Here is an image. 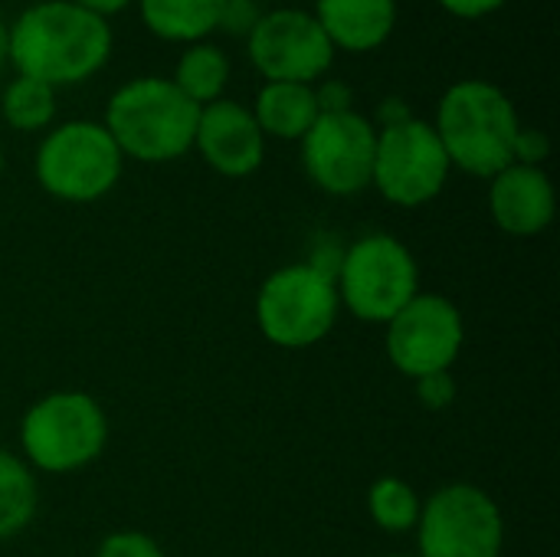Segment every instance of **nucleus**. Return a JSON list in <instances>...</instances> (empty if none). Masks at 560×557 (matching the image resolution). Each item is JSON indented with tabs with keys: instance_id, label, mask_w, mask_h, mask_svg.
I'll use <instances>...</instances> for the list:
<instances>
[{
	"instance_id": "f257e3e1",
	"label": "nucleus",
	"mask_w": 560,
	"mask_h": 557,
	"mask_svg": "<svg viewBox=\"0 0 560 557\" xmlns=\"http://www.w3.org/2000/svg\"><path fill=\"white\" fill-rule=\"evenodd\" d=\"M115 36L105 16L72 0H39L7 26V59L16 76L52 89L92 79L112 56Z\"/></svg>"
},
{
	"instance_id": "f03ea898",
	"label": "nucleus",
	"mask_w": 560,
	"mask_h": 557,
	"mask_svg": "<svg viewBox=\"0 0 560 557\" xmlns=\"http://www.w3.org/2000/svg\"><path fill=\"white\" fill-rule=\"evenodd\" d=\"M200 105H194L171 79L141 76L115 89L105 105V131L121 158L141 164H167L194 148Z\"/></svg>"
},
{
	"instance_id": "7ed1b4c3",
	"label": "nucleus",
	"mask_w": 560,
	"mask_h": 557,
	"mask_svg": "<svg viewBox=\"0 0 560 557\" xmlns=\"http://www.w3.org/2000/svg\"><path fill=\"white\" fill-rule=\"evenodd\" d=\"M433 128L453 167L489 181L512 164L522 121L505 89L486 79H463L443 92Z\"/></svg>"
},
{
	"instance_id": "20e7f679",
	"label": "nucleus",
	"mask_w": 560,
	"mask_h": 557,
	"mask_svg": "<svg viewBox=\"0 0 560 557\" xmlns=\"http://www.w3.org/2000/svg\"><path fill=\"white\" fill-rule=\"evenodd\" d=\"M108 414L85 391H49L20 420L23 463L33 473L69 476L92 466L108 446Z\"/></svg>"
},
{
	"instance_id": "39448f33",
	"label": "nucleus",
	"mask_w": 560,
	"mask_h": 557,
	"mask_svg": "<svg viewBox=\"0 0 560 557\" xmlns=\"http://www.w3.org/2000/svg\"><path fill=\"white\" fill-rule=\"evenodd\" d=\"M335 289L358 322L387 325L420 292V266L404 240L374 230L341 250Z\"/></svg>"
},
{
	"instance_id": "423d86ee",
	"label": "nucleus",
	"mask_w": 560,
	"mask_h": 557,
	"mask_svg": "<svg viewBox=\"0 0 560 557\" xmlns=\"http://www.w3.org/2000/svg\"><path fill=\"white\" fill-rule=\"evenodd\" d=\"M341 315L335 276L312 263H289L269 272L256 292L259 335L282 351H305L325 341Z\"/></svg>"
},
{
	"instance_id": "0eeeda50",
	"label": "nucleus",
	"mask_w": 560,
	"mask_h": 557,
	"mask_svg": "<svg viewBox=\"0 0 560 557\" xmlns=\"http://www.w3.org/2000/svg\"><path fill=\"white\" fill-rule=\"evenodd\" d=\"M125 171V158L102 121H62L36 148L33 174L62 204H95L108 197Z\"/></svg>"
},
{
	"instance_id": "6e6552de",
	"label": "nucleus",
	"mask_w": 560,
	"mask_h": 557,
	"mask_svg": "<svg viewBox=\"0 0 560 557\" xmlns=\"http://www.w3.org/2000/svg\"><path fill=\"white\" fill-rule=\"evenodd\" d=\"M420 557H502L505 515L476 483H446L423 499L413 529Z\"/></svg>"
},
{
	"instance_id": "1a4fd4ad",
	"label": "nucleus",
	"mask_w": 560,
	"mask_h": 557,
	"mask_svg": "<svg viewBox=\"0 0 560 557\" xmlns=\"http://www.w3.org/2000/svg\"><path fill=\"white\" fill-rule=\"evenodd\" d=\"M453 174L446 148L433 128L417 115L377 128L371 187L394 207H423L436 200Z\"/></svg>"
},
{
	"instance_id": "9d476101",
	"label": "nucleus",
	"mask_w": 560,
	"mask_h": 557,
	"mask_svg": "<svg viewBox=\"0 0 560 557\" xmlns=\"http://www.w3.org/2000/svg\"><path fill=\"white\" fill-rule=\"evenodd\" d=\"M466 345V318L443 292H417L387 325L384 348L397 374L420 381L427 374L453 371Z\"/></svg>"
},
{
	"instance_id": "9b49d317",
	"label": "nucleus",
	"mask_w": 560,
	"mask_h": 557,
	"mask_svg": "<svg viewBox=\"0 0 560 557\" xmlns=\"http://www.w3.org/2000/svg\"><path fill=\"white\" fill-rule=\"evenodd\" d=\"M299 144L302 167L318 190L331 197H354L371 187L377 125L368 115L354 108L322 112Z\"/></svg>"
},
{
	"instance_id": "f8f14e48",
	"label": "nucleus",
	"mask_w": 560,
	"mask_h": 557,
	"mask_svg": "<svg viewBox=\"0 0 560 557\" xmlns=\"http://www.w3.org/2000/svg\"><path fill=\"white\" fill-rule=\"evenodd\" d=\"M249 62L266 82H302L312 85L322 79L335 59V46L318 26L315 13L279 7L259 16L246 36Z\"/></svg>"
},
{
	"instance_id": "ddd939ff",
	"label": "nucleus",
	"mask_w": 560,
	"mask_h": 557,
	"mask_svg": "<svg viewBox=\"0 0 560 557\" xmlns=\"http://www.w3.org/2000/svg\"><path fill=\"white\" fill-rule=\"evenodd\" d=\"M194 148L220 177H249L266 161V135L253 112L233 98H217L200 108Z\"/></svg>"
},
{
	"instance_id": "4468645a",
	"label": "nucleus",
	"mask_w": 560,
	"mask_h": 557,
	"mask_svg": "<svg viewBox=\"0 0 560 557\" xmlns=\"http://www.w3.org/2000/svg\"><path fill=\"white\" fill-rule=\"evenodd\" d=\"M489 213L509 236H538L555 223L558 194L545 167L509 164L489 177Z\"/></svg>"
},
{
	"instance_id": "2eb2a0df",
	"label": "nucleus",
	"mask_w": 560,
	"mask_h": 557,
	"mask_svg": "<svg viewBox=\"0 0 560 557\" xmlns=\"http://www.w3.org/2000/svg\"><path fill=\"white\" fill-rule=\"evenodd\" d=\"M315 20L345 53L381 49L397 26V0H315Z\"/></svg>"
},
{
	"instance_id": "dca6fc26",
	"label": "nucleus",
	"mask_w": 560,
	"mask_h": 557,
	"mask_svg": "<svg viewBox=\"0 0 560 557\" xmlns=\"http://www.w3.org/2000/svg\"><path fill=\"white\" fill-rule=\"evenodd\" d=\"M249 112L262 128V135L279 141H302L305 131L322 115L315 85H302V82H266Z\"/></svg>"
},
{
	"instance_id": "f3484780",
	"label": "nucleus",
	"mask_w": 560,
	"mask_h": 557,
	"mask_svg": "<svg viewBox=\"0 0 560 557\" xmlns=\"http://www.w3.org/2000/svg\"><path fill=\"white\" fill-rule=\"evenodd\" d=\"M144 26L167 43H203L220 30L223 0H138Z\"/></svg>"
},
{
	"instance_id": "a211bd4d",
	"label": "nucleus",
	"mask_w": 560,
	"mask_h": 557,
	"mask_svg": "<svg viewBox=\"0 0 560 557\" xmlns=\"http://www.w3.org/2000/svg\"><path fill=\"white\" fill-rule=\"evenodd\" d=\"M39 509L36 473L23 463V456L0 450V542L23 535Z\"/></svg>"
},
{
	"instance_id": "6ab92c4d",
	"label": "nucleus",
	"mask_w": 560,
	"mask_h": 557,
	"mask_svg": "<svg viewBox=\"0 0 560 557\" xmlns=\"http://www.w3.org/2000/svg\"><path fill=\"white\" fill-rule=\"evenodd\" d=\"M194 105H210L217 98H223V89L230 82V59L217 43H190L174 69L171 79Z\"/></svg>"
},
{
	"instance_id": "aec40b11",
	"label": "nucleus",
	"mask_w": 560,
	"mask_h": 557,
	"mask_svg": "<svg viewBox=\"0 0 560 557\" xmlns=\"http://www.w3.org/2000/svg\"><path fill=\"white\" fill-rule=\"evenodd\" d=\"M423 499L400 476H381L368 489V515L387 535H407L420 522Z\"/></svg>"
},
{
	"instance_id": "412c9836",
	"label": "nucleus",
	"mask_w": 560,
	"mask_h": 557,
	"mask_svg": "<svg viewBox=\"0 0 560 557\" xmlns=\"http://www.w3.org/2000/svg\"><path fill=\"white\" fill-rule=\"evenodd\" d=\"M0 108L10 128L43 131L56 118V89L30 76H13V82L3 89Z\"/></svg>"
},
{
	"instance_id": "4be33fe9",
	"label": "nucleus",
	"mask_w": 560,
	"mask_h": 557,
	"mask_svg": "<svg viewBox=\"0 0 560 557\" xmlns=\"http://www.w3.org/2000/svg\"><path fill=\"white\" fill-rule=\"evenodd\" d=\"M92 557H164V552L151 535L135 532V529H121V532L105 535Z\"/></svg>"
},
{
	"instance_id": "5701e85b",
	"label": "nucleus",
	"mask_w": 560,
	"mask_h": 557,
	"mask_svg": "<svg viewBox=\"0 0 560 557\" xmlns=\"http://www.w3.org/2000/svg\"><path fill=\"white\" fill-rule=\"evenodd\" d=\"M413 387H417V401L427 410H446V407L456 404V394H459V384H456L453 371L427 374V378L413 381Z\"/></svg>"
},
{
	"instance_id": "b1692460",
	"label": "nucleus",
	"mask_w": 560,
	"mask_h": 557,
	"mask_svg": "<svg viewBox=\"0 0 560 557\" xmlns=\"http://www.w3.org/2000/svg\"><path fill=\"white\" fill-rule=\"evenodd\" d=\"M551 154V141L541 128H518L515 135V151H512V164H528V167H541Z\"/></svg>"
},
{
	"instance_id": "393cba45",
	"label": "nucleus",
	"mask_w": 560,
	"mask_h": 557,
	"mask_svg": "<svg viewBox=\"0 0 560 557\" xmlns=\"http://www.w3.org/2000/svg\"><path fill=\"white\" fill-rule=\"evenodd\" d=\"M262 10L256 0H223V13H220V30L233 33V36H249L253 26L259 23Z\"/></svg>"
},
{
	"instance_id": "a878e982",
	"label": "nucleus",
	"mask_w": 560,
	"mask_h": 557,
	"mask_svg": "<svg viewBox=\"0 0 560 557\" xmlns=\"http://www.w3.org/2000/svg\"><path fill=\"white\" fill-rule=\"evenodd\" d=\"M318 98V112H348L351 108V89L341 79H325L315 89Z\"/></svg>"
},
{
	"instance_id": "bb28decb",
	"label": "nucleus",
	"mask_w": 560,
	"mask_h": 557,
	"mask_svg": "<svg viewBox=\"0 0 560 557\" xmlns=\"http://www.w3.org/2000/svg\"><path fill=\"white\" fill-rule=\"evenodd\" d=\"M509 0H440V7L459 20H482L495 10H502Z\"/></svg>"
},
{
	"instance_id": "cd10ccee",
	"label": "nucleus",
	"mask_w": 560,
	"mask_h": 557,
	"mask_svg": "<svg viewBox=\"0 0 560 557\" xmlns=\"http://www.w3.org/2000/svg\"><path fill=\"white\" fill-rule=\"evenodd\" d=\"M72 3H79L82 10H89V13H95V16H115L118 10H125L131 0H72Z\"/></svg>"
},
{
	"instance_id": "c85d7f7f",
	"label": "nucleus",
	"mask_w": 560,
	"mask_h": 557,
	"mask_svg": "<svg viewBox=\"0 0 560 557\" xmlns=\"http://www.w3.org/2000/svg\"><path fill=\"white\" fill-rule=\"evenodd\" d=\"M410 112H407V105L400 102V98H387L381 108H377V118H381V125H394V121H400V118H407Z\"/></svg>"
},
{
	"instance_id": "c756f323",
	"label": "nucleus",
	"mask_w": 560,
	"mask_h": 557,
	"mask_svg": "<svg viewBox=\"0 0 560 557\" xmlns=\"http://www.w3.org/2000/svg\"><path fill=\"white\" fill-rule=\"evenodd\" d=\"M7 66V20L0 13V69Z\"/></svg>"
},
{
	"instance_id": "7c9ffc66",
	"label": "nucleus",
	"mask_w": 560,
	"mask_h": 557,
	"mask_svg": "<svg viewBox=\"0 0 560 557\" xmlns=\"http://www.w3.org/2000/svg\"><path fill=\"white\" fill-rule=\"evenodd\" d=\"M384 557H420V555H417V552H413V555H384Z\"/></svg>"
},
{
	"instance_id": "2f4dec72",
	"label": "nucleus",
	"mask_w": 560,
	"mask_h": 557,
	"mask_svg": "<svg viewBox=\"0 0 560 557\" xmlns=\"http://www.w3.org/2000/svg\"><path fill=\"white\" fill-rule=\"evenodd\" d=\"M0 174H3V148H0Z\"/></svg>"
},
{
	"instance_id": "473e14b6",
	"label": "nucleus",
	"mask_w": 560,
	"mask_h": 557,
	"mask_svg": "<svg viewBox=\"0 0 560 557\" xmlns=\"http://www.w3.org/2000/svg\"><path fill=\"white\" fill-rule=\"evenodd\" d=\"M256 3H259V0H256Z\"/></svg>"
}]
</instances>
